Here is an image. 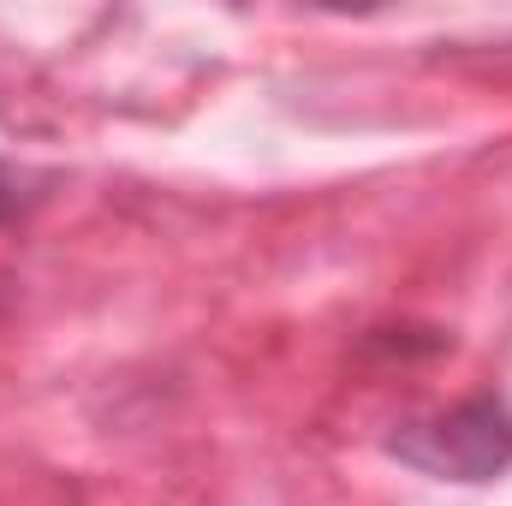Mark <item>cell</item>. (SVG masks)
I'll return each mask as SVG.
<instances>
[{
    "mask_svg": "<svg viewBox=\"0 0 512 506\" xmlns=\"http://www.w3.org/2000/svg\"><path fill=\"white\" fill-rule=\"evenodd\" d=\"M387 453L435 483H495L512 471V405L501 393H471L447 411L405 417Z\"/></svg>",
    "mask_w": 512,
    "mask_h": 506,
    "instance_id": "6da1fadb",
    "label": "cell"
},
{
    "mask_svg": "<svg viewBox=\"0 0 512 506\" xmlns=\"http://www.w3.org/2000/svg\"><path fill=\"white\" fill-rule=\"evenodd\" d=\"M54 179L36 173V167H18V161H0V227H18L30 221L42 203H48Z\"/></svg>",
    "mask_w": 512,
    "mask_h": 506,
    "instance_id": "7a4b0ae2",
    "label": "cell"
}]
</instances>
